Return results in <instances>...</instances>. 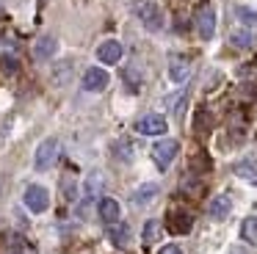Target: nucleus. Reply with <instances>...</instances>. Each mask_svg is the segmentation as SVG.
<instances>
[{"mask_svg":"<svg viewBox=\"0 0 257 254\" xmlns=\"http://www.w3.org/2000/svg\"><path fill=\"white\" fill-rule=\"evenodd\" d=\"M0 66H3V72H6V75H14V72L20 69V61L14 58V55L3 53V55H0Z\"/></svg>","mask_w":257,"mask_h":254,"instance_id":"obj_20","label":"nucleus"},{"mask_svg":"<svg viewBox=\"0 0 257 254\" xmlns=\"http://www.w3.org/2000/svg\"><path fill=\"white\" fill-rule=\"evenodd\" d=\"M166 130H169V124L161 113L141 116V119L136 121V133H141V136H163Z\"/></svg>","mask_w":257,"mask_h":254,"instance_id":"obj_7","label":"nucleus"},{"mask_svg":"<svg viewBox=\"0 0 257 254\" xmlns=\"http://www.w3.org/2000/svg\"><path fill=\"white\" fill-rule=\"evenodd\" d=\"M235 174L243 177V180H257V163L254 160H240V163L235 166Z\"/></svg>","mask_w":257,"mask_h":254,"instance_id":"obj_16","label":"nucleus"},{"mask_svg":"<svg viewBox=\"0 0 257 254\" xmlns=\"http://www.w3.org/2000/svg\"><path fill=\"white\" fill-rule=\"evenodd\" d=\"M158 235H161V221H155V218L147 221L144 224V243H152Z\"/></svg>","mask_w":257,"mask_h":254,"instance_id":"obj_18","label":"nucleus"},{"mask_svg":"<svg viewBox=\"0 0 257 254\" xmlns=\"http://www.w3.org/2000/svg\"><path fill=\"white\" fill-rule=\"evenodd\" d=\"M229 213H232V199H229L227 193H218L216 199H210V204H207V215H210L213 221H224Z\"/></svg>","mask_w":257,"mask_h":254,"instance_id":"obj_10","label":"nucleus"},{"mask_svg":"<svg viewBox=\"0 0 257 254\" xmlns=\"http://www.w3.org/2000/svg\"><path fill=\"white\" fill-rule=\"evenodd\" d=\"M130 9H133V14L144 22L147 31H161L163 17H161V9H158L152 0H133V6H130Z\"/></svg>","mask_w":257,"mask_h":254,"instance_id":"obj_1","label":"nucleus"},{"mask_svg":"<svg viewBox=\"0 0 257 254\" xmlns=\"http://www.w3.org/2000/svg\"><path fill=\"white\" fill-rule=\"evenodd\" d=\"M177 152H180V144L174 138H163V141H158L152 147V160H155V166L161 171H166L172 166V160L177 158Z\"/></svg>","mask_w":257,"mask_h":254,"instance_id":"obj_2","label":"nucleus"},{"mask_svg":"<svg viewBox=\"0 0 257 254\" xmlns=\"http://www.w3.org/2000/svg\"><path fill=\"white\" fill-rule=\"evenodd\" d=\"M80 86L86 91H102V88H108V72L102 66H89L80 77Z\"/></svg>","mask_w":257,"mask_h":254,"instance_id":"obj_8","label":"nucleus"},{"mask_svg":"<svg viewBox=\"0 0 257 254\" xmlns=\"http://www.w3.org/2000/svg\"><path fill=\"white\" fill-rule=\"evenodd\" d=\"M166 226L169 232H174V235H188L191 226H194V215L188 213V210L183 207H172L166 215Z\"/></svg>","mask_w":257,"mask_h":254,"instance_id":"obj_4","label":"nucleus"},{"mask_svg":"<svg viewBox=\"0 0 257 254\" xmlns=\"http://www.w3.org/2000/svg\"><path fill=\"white\" fill-rule=\"evenodd\" d=\"M111 237L119 243V246H124V240H127V226H124V224L113 226V229H111Z\"/></svg>","mask_w":257,"mask_h":254,"instance_id":"obj_21","label":"nucleus"},{"mask_svg":"<svg viewBox=\"0 0 257 254\" xmlns=\"http://www.w3.org/2000/svg\"><path fill=\"white\" fill-rule=\"evenodd\" d=\"M97 213H100V218L105 221V224H116L119 215H122V207H119L116 199L102 196V199H100V207H97Z\"/></svg>","mask_w":257,"mask_h":254,"instance_id":"obj_11","label":"nucleus"},{"mask_svg":"<svg viewBox=\"0 0 257 254\" xmlns=\"http://www.w3.org/2000/svg\"><path fill=\"white\" fill-rule=\"evenodd\" d=\"M152 196H158V185H141L139 191L133 193V202L136 204H147Z\"/></svg>","mask_w":257,"mask_h":254,"instance_id":"obj_17","label":"nucleus"},{"mask_svg":"<svg viewBox=\"0 0 257 254\" xmlns=\"http://www.w3.org/2000/svg\"><path fill=\"white\" fill-rule=\"evenodd\" d=\"M229 42H232L235 47H251V33L249 31H232Z\"/></svg>","mask_w":257,"mask_h":254,"instance_id":"obj_19","label":"nucleus"},{"mask_svg":"<svg viewBox=\"0 0 257 254\" xmlns=\"http://www.w3.org/2000/svg\"><path fill=\"white\" fill-rule=\"evenodd\" d=\"M97 58H100V64H119L122 61V44L116 42V39H105V42H100V47H97Z\"/></svg>","mask_w":257,"mask_h":254,"instance_id":"obj_9","label":"nucleus"},{"mask_svg":"<svg viewBox=\"0 0 257 254\" xmlns=\"http://www.w3.org/2000/svg\"><path fill=\"white\" fill-rule=\"evenodd\" d=\"M191 75V64L188 58H180V55H174L172 61H169V77H172L174 83H185Z\"/></svg>","mask_w":257,"mask_h":254,"instance_id":"obj_12","label":"nucleus"},{"mask_svg":"<svg viewBox=\"0 0 257 254\" xmlns=\"http://www.w3.org/2000/svg\"><path fill=\"white\" fill-rule=\"evenodd\" d=\"M194 25H196V33H199L202 39H213V33H216V11L210 9V6H199V11H196L194 17Z\"/></svg>","mask_w":257,"mask_h":254,"instance_id":"obj_6","label":"nucleus"},{"mask_svg":"<svg viewBox=\"0 0 257 254\" xmlns=\"http://www.w3.org/2000/svg\"><path fill=\"white\" fill-rule=\"evenodd\" d=\"M238 20H240V22H246V25H257V11L238 9Z\"/></svg>","mask_w":257,"mask_h":254,"instance_id":"obj_22","label":"nucleus"},{"mask_svg":"<svg viewBox=\"0 0 257 254\" xmlns=\"http://www.w3.org/2000/svg\"><path fill=\"white\" fill-rule=\"evenodd\" d=\"M100 188H102V174L100 171H91L89 177H86V185H83V196H86V202H91V199L100 193Z\"/></svg>","mask_w":257,"mask_h":254,"instance_id":"obj_14","label":"nucleus"},{"mask_svg":"<svg viewBox=\"0 0 257 254\" xmlns=\"http://www.w3.org/2000/svg\"><path fill=\"white\" fill-rule=\"evenodd\" d=\"M58 50V44H56V36H42L39 42H36V47H34V55L39 61H47L53 53Z\"/></svg>","mask_w":257,"mask_h":254,"instance_id":"obj_13","label":"nucleus"},{"mask_svg":"<svg viewBox=\"0 0 257 254\" xmlns=\"http://www.w3.org/2000/svg\"><path fill=\"white\" fill-rule=\"evenodd\" d=\"M158 254H183V248L177 246V243H169V246H161V251Z\"/></svg>","mask_w":257,"mask_h":254,"instance_id":"obj_23","label":"nucleus"},{"mask_svg":"<svg viewBox=\"0 0 257 254\" xmlns=\"http://www.w3.org/2000/svg\"><path fill=\"white\" fill-rule=\"evenodd\" d=\"M240 237H243L249 246H257V218L249 215V218L240 221Z\"/></svg>","mask_w":257,"mask_h":254,"instance_id":"obj_15","label":"nucleus"},{"mask_svg":"<svg viewBox=\"0 0 257 254\" xmlns=\"http://www.w3.org/2000/svg\"><path fill=\"white\" fill-rule=\"evenodd\" d=\"M23 199H25V207H28L31 213H45V210L50 207V193H47L45 185H28Z\"/></svg>","mask_w":257,"mask_h":254,"instance_id":"obj_3","label":"nucleus"},{"mask_svg":"<svg viewBox=\"0 0 257 254\" xmlns=\"http://www.w3.org/2000/svg\"><path fill=\"white\" fill-rule=\"evenodd\" d=\"M58 158V138H45V141L36 147V158H34V166L39 171L50 169L53 163H56Z\"/></svg>","mask_w":257,"mask_h":254,"instance_id":"obj_5","label":"nucleus"}]
</instances>
